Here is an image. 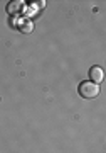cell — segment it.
I'll return each mask as SVG.
<instances>
[{"label": "cell", "mask_w": 106, "mask_h": 153, "mask_svg": "<svg viewBox=\"0 0 106 153\" xmlns=\"http://www.w3.org/2000/svg\"><path fill=\"white\" fill-rule=\"evenodd\" d=\"M78 92L83 99H96L99 94V85H96L93 82H83L78 88Z\"/></svg>", "instance_id": "6da1fadb"}, {"label": "cell", "mask_w": 106, "mask_h": 153, "mask_svg": "<svg viewBox=\"0 0 106 153\" xmlns=\"http://www.w3.org/2000/svg\"><path fill=\"white\" fill-rule=\"evenodd\" d=\"M89 75H91V82L96 83V85H99L103 82V78H105V71H103L101 66H93L89 71Z\"/></svg>", "instance_id": "7a4b0ae2"}]
</instances>
